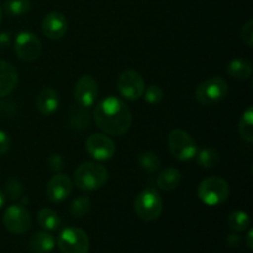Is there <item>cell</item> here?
Segmentation results:
<instances>
[{"mask_svg":"<svg viewBox=\"0 0 253 253\" xmlns=\"http://www.w3.org/2000/svg\"><path fill=\"white\" fill-rule=\"evenodd\" d=\"M47 162H48L49 169H51L52 172L61 173L62 170H63L64 160L61 155H58V153H53V155L49 156L48 160H47Z\"/></svg>","mask_w":253,"mask_h":253,"instance_id":"31","label":"cell"},{"mask_svg":"<svg viewBox=\"0 0 253 253\" xmlns=\"http://www.w3.org/2000/svg\"><path fill=\"white\" fill-rule=\"evenodd\" d=\"M241 39L247 47L253 46V21L249 20L241 29Z\"/></svg>","mask_w":253,"mask_h":253,"instance_id":"30","label":"cell"},{"mask_svg":"<svg viewBox=\"0 0 253 253\" xmlns=\"http://www.w3.org/2000/svg\"><path fill=\"white\" fill-rule=\"evenodd\" d=\"M1 20H2V7L0 6V24H1Z\"/></svg>","mask_w":253,"mask_h":253,"instance_id":"37","label":"cell"},{"mask_svg":"<svg viewBox=\"0 0 253 253\" xmlns=\"http://www.w3.org/2000/svg\"><path fill=\"white\" fill-rule=\"evenodd\" d=\"M85 148L95 161H108L115 155V145L108 136L94 133L85 141Z\"/></svg>","mask_w":253,"mask_h":253,"instance_id":"12","label":"cell"},{"mask_svg":"<svg viewBox=\"0 0 253 253\" xmlns=\"http://www.w3.org/2000/svg\"><path fill=\"white\" fill-rule=\"evenodd\" d=\"M68 30L67 17L59 11H51L42 21V32L51 40H58L66 35Z\"/></svg>","mask_w":253,"mask_h":253,"instance_id":"14","label":"cell"},{"mask_svg":"<svg viewBox=\"0 0 253 253\" xmlns=\"http://www.w3.org/2000/svg\"><path fill=\"white\" fill-rule=\"evenodd\" d=\"M239 133L241 138L246 142L251 143L253 141V109L249 106L241 115L239 123Z\"/></svg>","mask_w":253,"mask_h":253,"instance_id":"22","label":"cell"},{"mask_svg":"<svg viewBox=\"0 0 253 253\" xmlns=\"http://www.w3.org/2000/svg\"><path fill=\"white\" fill-rule=\"evenodd\" d=\"M99 88L95 79L89 74H84L77 81L74 86V100L77 105L83 108H90L98 99Z\"/></svg>","mask_w":253,"mask_h":253,"instance_id":"11","label":"cell"},{"mask_svg":"<svg viewBox=\"0 0 253 253\" xmlns=\"http://www.w3.org/2000/svg\"><path fill=\"white\" fill-rule=\"evenodd\" d=\"M168 148L175 160L190 161L195 157L198 152V146L194 138L185 132L184 130H173L168 136Z\"/></svg>","mask_w":253,"mask_h":253,"instance_id":"6","label":"cell"},{"mask_svg":"<svg viewBox=\"0 0 253 253\" xmlns=\"http://www.w3.org/2000/svg\"><path fill=\"white\" fill-rule=\"evenodd\" d=\"M73 182L63 173H56L46 187V197L52 203H62L71 195Z\"/></svg>","mask_w":253,"mask_h":253,"instance_id":"13","label":"cell"},{"mask_svg":"<svg viewBox=\"0 0 253 253\" xmlns=\"http://www.w3.org/2000/svg\"><path fill=\"white\" fill-rule=\"evenodd\" d=\"M229 93V84L222 77L205 79L195 89V99L202 105H212L224 100Z\"/></svg>","mask_w":253,"mask_h":253,"instance_id":"5","label":"cell"},{"mask_svg":"<svg viewBox=\"0 0 253 253\" xmlns=\"http://www.w3.org/2000/svg\"><path fill=\"white\" fill-rule=\"evenodd\" d=\"M143 98L147 101L148 104H158L162 101L163 99V90L158 85H150L147 88H145V91H143Z\"/></svg>","mask_w":253,"mask_h":253,"instance_id":"29","label":"cell"},{"mask_svg":"<svg viewBox=\"0 0 253 253\" xmlns=\"http://www.w3.org/2000/svg\"><path fill=\"white\" fill-rule=\"evenodd\" d=\"M69 126L76 131H83L89 127L90 124V114L83 106L74 105L68 111Z\"/></svg>","mask_w":253,"mask_h":253,"instance_id":"19","label":"cell"},{"mask_svg":"<svg viewBox=\"0 0 253 253\" xmlns=\"http://www.w3.org/2000/svg\"><path fill=\"white\" fill-rule=\"evenodd\" d=\"M94 120L98 128L106 135L121 136L132 125V113L125 101L110 95L95 106Z\"/></svg>","mask_w":253,"mask_h":253,"instance_id":"1","label":"cell"},{"mask_svg":"<svg viewBox=\"0 0 253 253\" xmlns=\"http://www.w3.org/2000/svg\"><path fill=\"white\" fill-rule=\"evenodd\" d=\"M133 209L137 216L146 222H152L161 216L163 202L160 193L155 188H146L138 193L133 203Z\"/></svg>","mask_w":253,"mask_h":253,"instance_id":"3","label":"cell"},{"mask_svg":"<svg viewBox=\"0 0 253 253\" xmlns=\"http://www.w3.org/2000/svg\"><path fill=\"white\" fill-rule=\"evenodd\" d=\"M14 51L20 59L32 62L40 57L42 44L39 37L30 31H21L16 35L14 41Z\"/></svg>","mask_w":253,"mask_h":253,"instance_id":"10","label":"cell"},{"mask_svg":"<svg viewBox=\"0 0 253 253\" xmlns=\"http://www.w3.org/2000/svg\"><path fill=\"white\" fill-rule=\"evenodd\" d=\"M90 208H91V203L90 199L85 195L83 197H78L72 202L71 204V214L73 215L74 217H83L85 215L89 214L90 211Z\"/></svg>","mask_w":253,"mask_h":253,"instance_id":"27","label":"cell"},{"mask_svg":"<svg viewBox=\"0 0 253 253\" xmlns=\"http://www.w3.org/2000/svg\"><path fill=\"white\" fill-rule=\"evenodd\" d=\"M116 85H118L120 95L126 100H138L142 98L143 91H145V81L142 76L133 69L124 71L119 76Z\"/></svg>","mask_w":253,"mask_h":253,"instance_id":"8","label":"cell"},{"mask_svg":"<svg viewBox=\"0 0 253 253\" xmlns=\"http://www.w3.org/2000/svg\"><path fill=\"white\" fill-rule=\"evenodd\" d=\"M138 165L143 170L148 173L157 172L161 168V160L156 153L153 152H142L137 157Z\"/></svg>","mask_w":253,"mask_h":253,"instance_id":"26","label":"cell"},{"mask_svg":"<svg viewBox=\"0 0 253 253\" xmlns=\"http://www.w3.org/2000/svg\"><path fill=\"white\" fill-rule=\"evenodd\" d=\"M240 241H241V239H240L239 235L230 234L229 236H227V244H229V246L236 247L237 245L240 244Z\"/></svg>","mask_w":253,"mask_h":253,"instance_id":"34","label":"cell"},{"mask_svg":"<svg viewBox=\"0 0 253 253\" xmlns=\"http://www.w3.org/2000/svg\"><path fill=\"white\" fill-rule=\"evenodd\" d=\"M5 197L10 200L19 199L22 195V184L16 178H9L5 183Z\"/></svg>","mask_w":253,"mask_h":253,"instance_id":"28","label":"cell"},{"mask_svg":"<svg viewBox=\"0 0 253 253\" xmlns=\"http://www.w3.org/2000/svg\"><path fill=\"white\" fill-rule=\"evenodd\" d=\"M252 236H253V231H252V229H250L249 232H247V235H246V245L250 250H253Z\"/></svg>","mask_w":253,"mask_h":253,"instance_id":"35","label":"cell"},{"mask_svg":"<svg viewBox=\"0 0 253 253\" xmlns=\"http://www.w3.org/2000/svg\"><path fill=\"white\" fill-rule=\"evenodd\" d=\"M5 229L15 235L25 234L31 226V216L21 204H12L6 208L2 215Z\"/></svg>","mask_w":253,"mask_h":253,"instance_id":"9","label":"cell"},{"mask_svg":"<svg viewBox=\"0 0 253 253\" xmlns=\"http://www.w3.org/2000/svg\"><path fill=\"white\" fill-rule=\"evenodd\" d=\"M57 246L62 253H88L90 242L85 231L79 227H66L57 239Z\"/></svg>","mask_w":253,"mask_h":253,"instance_id":"7","label":"cell"},{"mask_svg":"<svg viewBox=\"0 0 253 253\" xmlns=\"http://www.w3.org/2000/svg\"><path fill=\"white\" fill-rule=\"evenodd\" d=\"M197 162L200 167L203 168H214L219 165L220 162V155L216 150L210 147H205L202 148V150H198L197 155Z\"/></svg>","mask_w":253,"mask_h":253,"instance_id":"23","label":"cell"},{"mask_svg":"<svg viewBox=\"0 0 253 253\" xmlns=\"http://www.w3.org/2000/svg\"><path fill=\"white\" fill-rule=\"evenodd\" d=\"M5 202H6V197H5L4 192H2V190L0 189V208L4 207Z\"/></svg>","mask_w":253,"mask_h":253,"instance_id":"36","label":"cell"},{"mask_svg":"<svg viewBox=\"0 0 253 253\" xmlns=\"http://www.w3.org/2000/svg\"><path fill=\"white\" fill-rule=\"evenodd\" d=\"M11 43V34L10 32H0V49L6 48Z\"/></svg>","mask_w":253,"mask_h":253,"instance_id":"33","label":"cell"},{"mask_svg":"<svg viewBox=\"0 0 253 253\" xmlns=\"http://www.w3.org/2000/svg\"><path fill=\"white\" fill-rule=\"evenodd\" d=\"M37 224L44 231H56L61 226V219L54 210L43 208L37 212Z\"/></svg>","mask_w":253,"mask_h":253,"instance_id":"21","label":"cell"},{"mask_svg":"<svg viewBox=\"0 0 253 253\" xmlns=\"http://www.w3.org/2000/svg\"><path fill=\"white\" fill-rule=\"evenodd\" d=\"M227 222H229V226L232 231H246L250 227V216L247 215V212L242 211V210H235L229 215Z\"/></svg>","mask_w":253,"mask_h":253,"instance_id":"24","label":"cell"},{"mask_svg":"<svg viewBox=\"0 0 253 253\" xmlns=\"http://www.w3.org/2000/svg\"><path fill=\"white\" fill-rule=\"evenodd\" d=\"M180 182H182V174L179 170L174 167H167L158 174L157 187L160 189L165 190V192H172V190L177 189L179 187Z\"/></svg>","mask_w":253,"mask_h":253,"instance_id":"18","label":"cell"},{"mask_svg":"<svg viewBox=\"0 0 253 253\" xmlns=\"http://www.w3.org/2000/svg\"><path fill=\"white\" fill-rule=\"evenodd\" d=\"M59 95L54 89L44 88L37 94L36 108L42 115L49 116L56 113L59 108Z\"/></svg>","mask_w":253,"mask_h":253,"instance_id":"16","label":"cell"},{"mask_svg":"<svg viewBox=\"0 0 253 253\" xmlns=\"http://www.w3.org/2000/svg\"><path fill=\"white\" fill-rule=\"evenodd\" d=\"M10 147H11V140L9 135L0 130V156L6 155L10 151Z\"/></svg>","mask_w":253,"mask_h":253,"instance_id":"32","label":"cell"},{"mask_svg":"<svg viewBox=\"0 0 253 253\" xmlns=\"http://www.w3.org/2000/svg\"><path fill=\"white\" fill-rule=\"evenodd\" d=\"M56 246V240L53 235L47 231L35 232L29 242V247L34 253H49Z\"/></svg>","mask_w":253,"mask_h":253,"instance_id":"17","label":"cell"},{"mask_svg":"<svg viewBox=\"0 0 253 253\" xmlns=\"http://www.w3.org/2000/svg\"><path fill=\"white\" fill-rule=\"evenodd\" d=\"M30 0H5L2 10L9 16H21L30 10Z\"/></svg>","mask_w":253,"mask_h":253,"instance_id":"25","label":"cell"},{"mask_svg":"<svg viewBox=\"0 0 253 253\" xmlns=\"http://www.w3.org/2000/svg\"><path fill=\"white\" fill-rule=\"evenodd\" d=\"M19 82L16 68L6 61H0V98L7 96L15 90Z\"/></svg>","mask_w":253,"mask_h":253,"instance_id":"15","label":"cell"},{"mask_svg":"<svg viewBox=\"0 0 253 253\" xmlns=\"http://www.w3.org/2000/svg\"><path fill=\"white\" fill-rule=\"evenodd\" d=\"M230 187L225 179L220 177H209L202 180L198 187V197L208 207H217L227 200Z\"/></svg>","mask_w":253,"mask_h":253,"instance_id":"4","label":"cell"},{"mask_svg":"<svg viewBox=\"0 0 253 253\" xmlns=\"http://www.w3.org/2000/svg\"><path fill=\"white\" fill-rule=\"evenodd\" d=\"M108 169L96 162L82 163L74 172V183L77 188L85 192H94L103 188L108 182Z\"/></svg>","mask_w":253,"mask_h":253,"instance_id":"2","label":"cell"},{"mask_svg":"<svg viewBox=\"0 0 253 253\" xmlns=\"http://www.w3.org/2000/svg\"><path fill=\"white\" fill-rule=\"evenodd\" d=\"M227 74L235 79L244 81L251 77L252 74V64L249 61L242 58L231 59L227 64Z\"/></svg>","mask_w":253,"mask_h":253,"instance_id":"20","label":"cell"}]
</instances>
